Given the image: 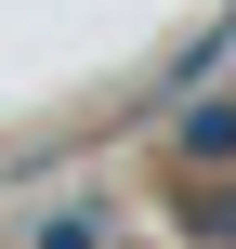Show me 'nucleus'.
I'll use <instances>...</instances> for the list:
<instances>
[{
  "mask_svg": "<svg viewBox=\"0 0 236 249\" xmlns=\"http://www.w3.org/2000/svg\"><path fill=\"white\" fill-rule=\"evenodd\" d=\"M184 144H197V158H236V105H197V118H184Z\"/></svg>",
  "mask_w": 236,
  "mask_h": 249,
  "instance_id": "1",
  "label": "nucleus"
},
{
  "mask_svg": "<svg viewBox=\"0 0 236 249\" xmlns=\"http://www.w3.org/2000/svg\"><path fill=\"white\" fill-rule=\"evenodd\" d=\"M39 249H105V236H92V223H53V236H39Z\"/></svg>",
  "mask_w": 236,
  "mask_h": 249,
  "instance_id": "2",
  "label": "nucleus"
}]
</instances>
